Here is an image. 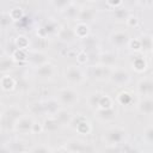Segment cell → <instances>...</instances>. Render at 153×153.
<instances>
[{"mask_svg": "<svg viewBox=\"0 0 153 153\" xmlns=\"http://www.w3.org/2000/svg\"><path fill=\"white\" fill-rule=\"evenodd\" d=\"M59 100L65 105L72 106L78 102V93L69 87L62 88L59 91Z\"/></svg>", "mask_w": 153, "mask_h": 153, "instance_id": "6da1fadb", "label": "cell"}, {"mask_svg": "<svg viewBox=\"0 0 153 153\" xmlns=\"http://www.w3.org/2000/svg\"><path fill=\"white\" fill-rule=\"evenodd\" d=\"M65 76L72 84H79L84 79V74H82L81 69L76 66H68L65 69Z\"/></svg>", "mask_w": 153, "mask_h": 153, "instance_id": "7a4b0ae2", "label": "cell"}, {"mask_svg": "<svg viewBox=\"0 0 153 153\" xmlns=\"http://www.w3.org/2000/svg\"><path fill=\"white\" fill-rule=\"evenodd\" d=\"M111 82L116 84V85H124L128 82L129 80V74L128 72H126L124 69H121V68H117L115 71H112L109 75Z\"/></svg>", "mask_w": 153, "mask_h": 153, "instance_id": "3957f363", "label": "cell"}, {"mask_svg": "<svg viewBox=\"0 0 153 153\" xmlns=\"http://www.w3.org/2000/svg\"><path fill=\"white\" fill-rule=\"evenodd\" d=\"M32 118L29 116H22L19 117L16 123H14V129L19 133H31V128H32Z\"/></svg>", "mask_w": 153, "mask_h": 153, "instance_id": "277c9868", "label": "cell"}, {"mask_svg": "<svg viewBox=\"0 0 153 153\" xmlns=\"http://www.w3.org/2000/svg\"><path fill=\"white\" fill-rule=\"evenodd\" d=\"M72 121H75L74 128L79 134L86 135V134H88L91 131V124L84 116H76V118L72 117Z\"/></svg>", "mask_w": 153, "mask_h": 153, "instance_id": "5b68a950", "label": "cell"}, {"mask_svg": "<svg viewBox=\"0 0 153 153\" xmlns=\"http://www.w3.org/2000/svg\"><path fill=\"white\" fill-rule=\"evenodd\" d=\"M124 137V130L121 129V128H112L110 130H108L106 135H105V139L111 145H117L120 143Z\"/></svg>", "mask_w": 153, "mask_h": 153, "instance_id": "8992f818", "label": "cell"}, {"mask_svg": "<svg viewBox=\"0 0 153 153\" xmlns=\"http://www.w3.org/2000/svg\"><path fill=\"white\" fill-rule=\"evenodd\" d=\"M137 91H139L140 94H142L145 97H151L152 96V92H153V82H152L151 76L143 78L142 80L139 81V84H137Z\"/></svg>", "mask_w": 153, "mask_h": 153, "instance_id": "52a82bcc", "label": "cell"}, {"mask_svg": "<svg viewBox=\"0 0 153 153\" xmlns=\"http://www.w3.org/2000/svg\"><path fill=\"white\" fill-rule=\"evenodd\" d=\"M111 43L116 47H123L126 44H128L129 42V36L123 32V31H117V32H114L111 35V38H110Z\"/></svg>", "mask_w": 153, "mask_h": 153, "instance_id": "ba28073f", "label": "cell"}, {"mask_svg": "<svg viewBox=\"0 0 153 153\" xmlns=\"http://www.w3.org/2000/svg\"><path fill=\"white\" fill-rule=\"evenodd\" d=\"M36 72H37V75H39L41 78H51L55 73V68L51 63L47 62L44 65H41Z\"/></svg>", "mask_w": 153, "mask_h": 153, "instance_id": "9c48e42d", "label": "cell"}, {"mask_svg": "<svg viewBox=\"0 0 153 153\" xmlns=\"http://www.w3.org/2000/svg\"><path fill=\"white\" fill-rule=\"evenodd\" d=\"M110 73H111L110 67H106V66H103V65L91 68V75L96 79H103L104 76H109Z\"/></svg>", "mask_w": 153, "mask_h": 153, "instance_id": "30bf717a", "label": "cell"}, {"mask_svg": "<svg viewBox=\"0 0 153 153\" xmlns=\"http://www.w3.org/2000/svg\"><path fill=\"white\" fill-rule=\"evenodd\" d=\"M139 110L145 115H151L153 112V102L151 97H146L143 100H141V103L139 104Z\"/></svg>", "mask_w": 153, "mask_h": 153, "instance_id": "8fae6325", "label": "cell"}, {"mask_svg": "<svg viewBox=\"0 0 153 153\" xmlns=\"http://www.w3.org/2000/svg\"><path fill=\"white\" fill-rule=\"evenodd\" d=\"M88 31H90L88 25H87L86 23H80V22L74 26V30H73L74 35H75L76 37H79V38L86 37V36L88 35Z\"/></svg>", "mask_w": 153, "mask_h": 153, "instance_id": "7c38bea8", "label": "cell"}, {"mask_svg": "<svg viewBox=\"0 0 153 153\" xmlns=\"http://www.w3.org/2000/svg\"><path fill=\"white\" fill-rule=\"evenodd\" d=\"M60 127V123L57 122V120L51 116V117H48L45 121H44V124H43V130H47V131H56Z\"/></svg>", "mask_w": 153, "mask_h": 153, "instance_id": "4fadbf2b", "label": "cell"}, {"mask_svg": "<svg viewBox=\"0 0 153 153\" xmlns=\"http://www.w3.org/2000/svg\"><path fill=\"white\" fill-rule=\"evenodd\" d=\"M131 67L136 71V72H143L147 68V62L145 60V57L142 56H135L131 61Z\"/></svg>", "mask_w": 153, "mask_h": 153, "instance_id": "5bb4252c", "label": "cell"}, {"mask_svg": "<svg viewBox=\"0 0 153 153\" xmlns=\"http://www.w3.org/2000/svg\"><path fill=\"white\" fill-rule=\"evenodd\" d=\"M134 100V97L130 92L128 91H122L118 93L117 96V102L121 104V105H129L131 104V102Z\"/></svg>", "mask_w": 153, "mask_h": 153, "instance_id": "9a60e30c", "label": "cell"}, {"mask_svg": "<svg viewBox=\"0 0 153 153\" xmlns=\"http://www.w3.org/2000/svg\"><path fill=\"white\" fill-rule=\"evenodd\" d=\"M94 12L91 8H81L78 13V19L80 23H85L86 20H92Z\"/></svg>", "mask_w": 153, "mask_h": 153, "instance_id": "2e32d148", "label": "cell"}, {"mask_svg": "<svg viewBox=\"0 0 153 153\" xmlns=\"http://www.w3.org/2000/svg\"><path fill=\"white\" fill-rule=\"evenodd\" d=\"M0 85H1V88L5 90V91H10L12 90L14 86H16V81L12 76L10 75H4L0 80Z\"/></svg>", "mask_w": 153, "mask_h": 153, "instance_id": "e0dca14e", "label": "cell"}, {"mask_svg": "<svg viewBox=\"0 0 153 153\" xmlns=\"http://www.w3.org/2000/svg\"><path fill=\"white\" fill-rule=\"evenodd\" d=\"M54 117L57 120V122H59L60 124L69 123V122H71V120H72L71 114H69L68 111H66V110H59Z\"/></svg>", "mask_w": 153, "mask_h": 153, "instance_id": "ac0fdd59", "label": "cell"}, {"mask_svg": "<svg viewBox=\"0 0 153 153\" xmlns=\"http://www.w3.org/2000/svg\"><path fill=\"white\" fill-rule=\"evenodd\" d=\"M27 59H29V55H27L26 50H24V49H16L12 54V60L17 61V62H23Z\"/></svg>", "mask_w": 153, "mask_h": 153, "instance_id": "d6986e66", "label": "cell"}, {"mask_svg": "<svg viewBox=\"0 0 153 153\" xmlns=\"http://www.w3.org/2000/svg\"><path fill=\"white\" fill-rule=\"evenodd\" d=\"M112 108V100L111 98L108 96V94H104L102 96L99 103H98V109L100 110H106V109H111Z\"/></svg>", "mask_w": 153, "mask_h": 153, "instance_id": "ffe728a7", "label": "cell"}, {"mask_svg": "<svg viewBox=\"0 0 153 153\" xmlns=\"http://www.w3.org/2000/svg\"><path fill=\"white\" fill-rule=\"evenodd\" d=\"M139 39H140L141 49H143L145 51H149L152 49V37H151V35H143Z\"/></svg>", "mask_w": 153, "mask_h": 153, "instance_id": "44dd1931", "label": "cell"}, {"mask_svg": "<svg viewBox=\"0 0 153 153\" xmlns=\"http://www.w3.org/2000/svg\"><path fill=\"white\" fill-rule=\"evenodd\" d=\"M59 36H60V38L63 39V41H71L75 35H74L73 30H71L69 27H63V29H61V30L59 31Z\"/></svg>", "mask_w": 153, "mask_h": 153, "instance_id": "7402d4cb", "label": "cell"}, {"mask_svg": "<svg viewBox=\"0 0 153 153\" xmlns=\"http://www.w3.org/2000/svg\"><path fill=\"white\" fill-rule=\"evenodd\" d=\"M12 22H13V20L11 19L10 13H6V12H1V13H0V27H1V29L8 27Z\"/></svg>", "mask_w": 153, "mask_h": 153, "instance_id": "603a6c76", "label": "cell"}, {"mask_svg": "<svg viewBox=\"0 0 153 153\" xmlns=\"http://www.w3.org/2000/svg\"><path fill=\"white\" fill-rule=\"evenodd\" d=\"M14 44L17 47V49H24L26 50V48L29 47V39L25 36H18L14 41Z\"/></svg>", "mask_w": 153, "mask_h": 153, "instance_id": "cb8c5ba5", "label": "cell"}, {"mask_svg": "<svg viewBox=\"0 0 153 153\" xmlns=\"http://www.w3.org/2000/svg\"><path fill=\"white\" fill-rule=\"evenodd\" d=\"M13 67V60L12 59H2L0 60V72H8Z\"/></svg>", "mask_w": 153, "mask_h": 153, "instance_id": "d4e9b609", "label": "cell"}, {"mask_svg": "<svg viewBox=\"0 0 153 153\" xmlns=\"http://www.w3.org/2000/svg\"><path fill=\"white\" fill-rule=\"evenodd\" d=\"M98 114H99V117H102V118H104V120H111V118H114L115 115H116V112L114 111L112 108H111V109H106V110H100V109H98Z\"/></svg>", "mask_w": 153, "mask_h": 153, "instance_id": "484cf974", "label": "cell"}, {"mask_svg": "<svg viewBox=\"0 0 153 153\" xmlns=\"http://www.w3.org/2000/svg\"><path fill=\"white\" fill-rule=\"evenodd\" d=\"M10 17H11V19L12 20H20L22 18H23V10L20 8V7H14V8H12L10 12Z\"/></svg>", "mask_w": 153, "mask_h": 153, "instance_id": "4316f807", "label": "cell"}, {"mask_svg": "<svg viewBox=\"0 0 153 153\" xmlns=\"http://www.w3.org/2000/svg\"><path fill=\"white\" fill-rule=\"evenodd\" d=\"M102 96H103L102 92H94V93H92V94L88 97V103H90V105L98 108V103H99Z\"/></svg>", "mask_w": 153, "mask_h": 153, "instance_id": "83f0119b", "label": "cell"}, {"mask_svg": "<svg viewBox=\"0 0 153 153\" xmlns=\"http://www.w3.org/2000/svg\"><path fill=\"white\" fill-rule=\"evenodd\" d=\"M59 104L55 102V100H50L47 103V111L50 114V115H56V112L59 111Z\"/></svg>", "mask_w": 153, "mask_h": 153, "instance_id": "f1b7e54d", "label": "cell"}, {"mask_svg": "<svg viewBox=\"0 0 153 153\" xmlns=\"http://www.w3.org/2000/svg\"><path fill=\"white\" fill-rule=\"evenodd\" d=\"M114 62H115V57H114L112 55H110V54H105V55L102 56V63H103V66L110 67V66L114 65Z\"/></svg>", "mask_w": 153, "mask_h": 153, "instance_id": "f546056e", "label": "cell"}, {"mask_svg": "<svg viewBox=\"0 0 153 153\" xmlns=\"http://www.w3.org/2000/svg\"><path fill=\"white\" fill-rule=\"evenodd\" d=\"M128 45H129V48H130L131 50H135V51H137V50L141 49V44H140V39H139V38L129 39Z\"/></svg>", "mask_w": 153, "mask_h": 153, "instance_id": "4dcf8cb0", "label": "cell"}, {"mask_svg": "<svg viewBox=\"0 0 153 153\" xmlns=\"http://www.w3.org/2000/svg\"><path fill=\"white\" fill-rule=\"evenodd\" d=\"M126 23L129 27H135L139 24V19L136 16H128V18L126 19Z\"/></svg>", "mask_w": 153, "mask_h": 153, "instance_id": "1f68e13d", "label": "cell"}, {"mask_svg": "<svg viewBox=\"0 0 153 153\" xmlns=\"http://www.w3.org/2000/svg\"><path fill=\"white\" fill-rule=\"evenodd\" d=\"M128 13H127V11H124V10H121V8H116V11H115V17L117 18V19H127L128 18Z\"/></svg>", "mask_w": 153, "mask_h": 153, "instance_id": "d6a6232c", "label": "cell"}, {"mask_svg": "<svg viewBox=\"0 0 153 153\" xmlns=\"http://www.w3.org/2000/svg\"><path fill=\"white\" fill-rule=\"evenodd\" d=\"M41 131H43V124H41L39 122H35V121H33L32 128H31V133H32V134H38V133H41Z\"/></svg>", "mask_w": 153, "mask_h": 153, "instance_id": "836d02e7", "label": "cell"}, {"mask_svg": "<svg viewBox=\"0 0 153 153\" xmlns=\"http://www.w3.org/2000/svg\"><path fill=\"white\" fill-rule=\"evenodd\" d=\"M75 57H76V61L79 62V65H84L87 61V55H86L85 51H80Z\"/></svg>", "mask_w": 153, "mask_h": 153, "instance_id": "e575fe53", "label": "cell"}, {"mask_svg": "<svg viewBox=\"0 0 153 153\" xmlns=\"http://www.w3.org/2000/svg\"><path fill=\"white\" fill-rule=\"evenodd\" d=\"M32 153H49V152L44 146H38L32 151Z\"/></svg>", "mask_w": 153, "mask_h": 153, "instance_id": "d590c367", "label": "cell"}, {"mask_svg": "<svg viewBox=\"0 0 153 153\" xmlns=\"http://www.w3.org/2000/svg\"><path fill=\"white\" fill-rule=\"evenodd\" d=\"M143 136L146 137V140H147L148 142H151V141H152V128H151V127L147 129V131L145 133V135H143Z\"/></svg>", "mask_w": 153, "mask_h": 153, "instance_id": "8d00e7d4", "label": "cell"}, {"mask_svg": "<svg viewBox=\"0 0 153 153\" xmlns=\"http://www.w3.org/2000/svg\"><path fill=\"white\" fill-rule=\"evenodd\" d=\"M108 5L109 6H114V8H118L121 5H122V1H117V2H112V1H108Z\"/></svg>", "mask_w": 153, "mask_h": 153, "instance_id": "74e56055", "label": "cell"}, {"mask_svg": "<svg viewBox=\"0 0 153 153\" xmlns=\"http://www.w3.org/2000/svg\"><path fill=\"white\" fill-rule=\"evenodd\" d=\"M22 153H26V152H22Z\"/></svg>", "mask_w": 153, "mask_h": 153, "instance_id": "f35d334b", "label": "cell"}]
</instances>
